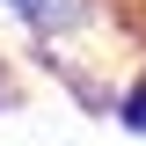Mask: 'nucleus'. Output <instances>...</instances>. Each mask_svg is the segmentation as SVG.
I'll return each mask as SVG.
<instances>
[{
  "instance_id": "f257e3e1",
  "label": "nucleus",
  "mask_w": 146,
  "mask_h": 146,
  "mask_svg": "<svg viewBox=\"0 0 146 146\" xmlns=\"http://www.w3.org/2000/svg\"><path fill=\"white\" fill-rule=\"evenodd\" d=\"M15 7H22L29 22H58V7H51V0H15Z\"/></svg>"
},
{
  "instance_id": "f03ea898",
  "label": "nucleus",
  "mask_w": 146,
  "mask_h": 146,
  "mask_svg": "<svg viewBox=\"0 0 146 146\" xmlns=\"http://www.w3.org/2000/svg\"><path fill=\"white\" fill-rule=\"evenodd\" d=\"M124 124H131V131H146V88H139V95L124 102Z\"/></svg>"
}]
</instances>
